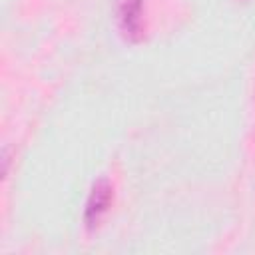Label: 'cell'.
Segmentation results:
<instances>
[{"instance_id":"obj_1","label":"cell","mask_w":255,"mask_h":255,"mask_svg":"<svg viewBox=\"0 0 255 255\" xmlns=\"http://www.w3.org/2000/svg\"><path fill=\"white\" fill-rule=\"evenodd\" d=\"M110 203V187H96L92 193V201L88 203V215L92 217V221H98L100 213L106 211Z\"/></svg>"}]
</instances>
